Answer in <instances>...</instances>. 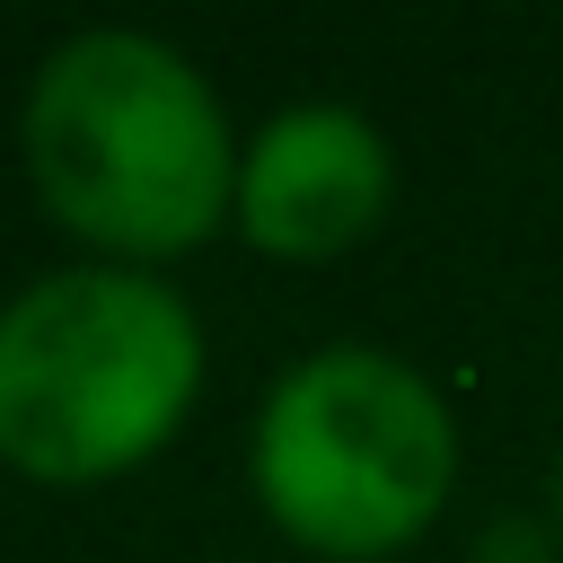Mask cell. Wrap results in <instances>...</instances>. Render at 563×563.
I'll use <instances>...</instances> for the list:
<instances>
[{
    "label": "cell",
    "instance_id": "cell-4",
    "mask_svg": "<svg viewBox=\"0 0 563 563\" xmlns=\"http://www.w3.org/2000/svg\"><path fill=\"white\" fill-rule=\"evenodd\" d=\"M387 211V141L352 106L273 114L238 176V220L273 255H334Z\"/></svg>",
    "mask_w": 563,
    "mask_h": 563
},
{
    "label": "cell",
    "instance_id": "cell-2",
    "mask_svg": "<svg viewBox=\"0 0 563 563\" xmlns=\"http://www.w3.org/2000/svg\"><path fill=\"white\" fill-rule=\"evenodd\" d=\"M202 378L176 290L141 273H44L0 308V457L53 484L150 457Z\"/></svg>",
    "mask_w": 563,
    "mask_h": 563
},
{
    "label": "cell",
    "instance_id": "cell-3",
    "mask_svg": "<svg viewBox=\"0 0 563 563\" xmlns=\"http://www.w3.org/2000/svg\"><path fill=\"white\" fill-rule=\"evenodd\" d=\"M255 484L299 545L369 563L440 519L457 484V422L405 361L343 343L273 387L255 422Z\"/></svg>",
    "mask_w": 563,
    "mask_h": 563
},
{
    "label": "cell",
    "instance_id": "cell-1",
    "mask_svg": "<svg viewBox=\"0 0 563 563\" xmlns=\"http://www.w3.org/2000/svg\"><path fill=\"white\" fill-rule=\"evenodd\" d=\"M26 158L44 202L132 255L194 246L229 202V132L185 53L97 26L70 35L26 97Z\"/></svg>",
    "mask_w": 563,
    "mask_h": 563
},
{
    "label": "cell",
    "instance_id": "cell-5",
    "mask_svg": "<svg viewBox=\"0 0 563 563\" xmlns=\"http://www.w3.org/2000/svg\"><path fill=\"white\" fill-rule=\"evenodd\" d=\"M554 510H563V466H554Z\"/></svg>",
    "mask_w": 563,
    "mask_h": 563
}]
</instances>
